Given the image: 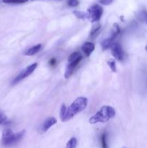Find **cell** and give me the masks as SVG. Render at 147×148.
Segmentation results:
<instances>
[{"instance_id": "obj_13", "label": "cell", "mask_w": 147, "mask_h": 148, "mask_svg": "<svg viewBox=\"0 0 147 148\" xmlns=\"http://www.w3.org/2000/svg\"><path fill=\"white\" fill-rule=\"evenodd\" d=\"M76 144H77L76 139L75 137H72L69 140V142L66 144V148H76Z\"/></svg>"}, {"instance_id": "obj_5", "label": "cell", "mask_w": 147, "mask_h": 148, "mask_svg": "<svg viewBox=\"0 0 147 148\" xmlns=\"http://www.w3.org/2000/svg\"><path fill=\"white\" fill-rule=\"evenodd\" d=\"M37 63H34L33 64L30 65L27 67H26L24 70L22 71L16 78H14V79L13 80L12 82V85H14V84H17V82H19L20 81H21L22 79H23L24 78L30 76L32 73L35 71V69L37 68Z\"/></svg>"}, {"instance_id": "obj_21", "label": "cell", "mask_w": 147, "mask_h": 148, "mask_svg": "<svg viewBox=\"0 0 147 148\" xmlns=\"http://www.w3.org/2000/svg\"><path fill=\"white\" fill-rule=\"evenodd\" d=\"M66 106L63 104V105H62L61 108V112H60V118L61 119L62 118H63V116H64L65 113H66Z\"/></svg>"}, {"instance_id": "obj_20", "label": "cell", "mask_w": 147, "mask_h": 148, "mask_svg": "<svg viewBox=\"0 0 147 148\" xmlns=\"http://www.w3.org/2000/svg\"><path fill=\"white\" fill-rule=\"evenodd\" d=\"M7 118L5 114H4L3 113H0V125L4 124L7 121Z\"/></svg>"}, {"instance_id": "obj_8", "label": "cell", "mask_w": 147, "mask_h": 148, "mask_svg": "<svg viewBox=\"0 0 147 148\" xmlns=\"http://www.w3.org/2000/svg\"><path fill=\"white\" fill-rule=\"evenodd\" d=\"M82 56H80V57L78 58V59H76V60L69 62V64H68L67 66H66V72H65V74H64V77L66 79H68V78L72 75L75 67L79 64V63L80 62V61L82 60Z\"/></svg>"}, {"instance_id": "obj_19", "label": "cell", "mask_w": 147, "mask_h": 148, "mask_svg": "<svg viewBox=\"0 0 147 148\" xmlns=\"http://www.w3.org/2000/svg\"><path fill=\"white\" fill-rule=\"evenodd\" d=\"M79 2L78 0H68V4L69 6L72 7H77L79 5Z\"/></svg>"}, {"instance_id": "obj_6", "label": "cell", "mask_w": 147, "mask_h": 148, "mask_svg": "<svg viewBox=\"0 0 147 148\" xmlns=\"http://www.w3.org/2000/svg\"><path fill=\"white\" fill-rule=\"evenodd\" d=\"M120 32V30L119 26L117 24H115L114 31L112 32L110 37L109 38L105 39V40H103V42L102 43V47L103 50H106L108 48H110V46H112V44L113 43L114 40H115V38H116V36L119 34Z\"/></svg>"}, {"instance_id": "obj_4", "label": "cell", "mask_w": 147, "mask_h": 148, "mask_svg": "<svg viewBox=\"0 0 147 148\" xmlns=\"http://www.w3.org/2000/svg\"><path fill=\"white\" fill-rule=\"evenodd\" d=\"M103 13V10L101 6L98 4H94L92 7L88 9V19L91 23L98 22L100 20L101 17Z\"/></svg>"}, {"instance_id": "obj_17", "label": "cell", "mask_w": 147, "mask_h": 148, "mask_svg": "<svg viewBox=\"0 0 147 148\" xmlns=\"http://www.w3.org/2000/svg\"><path fill=\"white\" fill-rule=\"evenodd\" d=\"M108 65H109V66L110 67L111 70H112L113 72H117L116 64H115V60L112 59H110L109 61H108Z\"/></svg>"}, {"instance_id": "obj_11", "label": "cell", "mask_w": 147, "mask_h": 148, "mask_svg": "<svg viewBox=\"0 0 147 148\" xmlns=\"http://www.w3.org/2000/svg\"><path fill=\"white\" fill-rule=\"evenodd\" d=\"M41 44L35 45V46L32 47L31 49L27 50V52L25 53V55H27V56H33V55H35V53H37V52H39V51L41 49Z\"/></svg>"}, {"instance_id": "obj_3", "label": "cell", "mask_w": 147, "mask_h": 148, "mask_svg": "<svg viewBox=\"0 0 147 148\" xmlns=\"http://www.w3.org/2000/svg\"><path fill=\"white\" fill-rule=\"evenodd\" d=\"M24 134V130L14 134L10 129H6L2 133V145L4 146H11L18 143Z\"/></svg>"}, {"instance_id": "obj_18", "label": "cell", "mask_w": 147, "mask_h": 148, "mask_svg": "<svg viewBox=\"0 0 147 148\" xmlns=\"http://www.w3.org/2000/svg\"><path fill=\"white\" fill-rule=\"evenodd\" d=\"M101 26L100 25H97L95 26V27H93V28H92V31H91V37L92 38H94L95 36H96L97 34L98 31L99 30V29H100Z\"/></svg>"}, {"instance_id": "obj_23", "label": "cell", "mask_w": 147, "mask_h": 148, "mask_svg": "<svg viewBox=\"0 0 147 148\" xmlns=\"http://www.w3.org/2000/svg\"><path fill=\"white\" fill-rule=\"evenodd\" d=\"M56 64V59H55V58H53V59H51L50 61H49V64H50V66H54Z\"/></svg>"}, {"instance_id": "obj_1", "label": "cell", "mask_w": 147, "mask_h": 148, "mask_svg": "<svg viewBox=\"0 0 147 148\" xmlns=\"http://www.w3.org/2000/svg\"><path fill=\"white\" fill-rule=\"evenodd\" d=\"M88 103V101L86 98L84 97H79V98H76L74 101L71 103L70 106L66 108V113H65L64 116L63 118L61 119V121L65 122L73 118L76 114L81 112L83 111L85 108L86 107Z\"/></svg>"}, {"instance_id": "obj_7", "label": "cell", "mask_w": 147, "mask_h": 148, "mask_svg": "<svg viewBox=\"0 0 147 148\" xmlns=\"http://www.w3.org/2000/svg\"><path fill=\"white\" fill-rule=\"evenodd\" d=\"M110 49L111 53H112V56L115 57V59H116L118 61L122 62L124 57H125V54H124L123 50L120 45L117 43H113L110 46Z\"/></svg>"}, {"instance_id": "obj_15", "label": "cell", "mask_w": 147, "mask_h": 148, "mask_svg": "<svg viewBox=\"0 0 147 148\" xmlns=\"http://www.w3.org/2000/svg\"><path fill=\"white\" fill-rule=\"evenodd\" d=\"M28 0H2L4 3L7 4H22V3L27 2Z\"/></svg>"}, {"instance_id": "obj_14", "label": "cell", "mask_w": 147, "mask_h": 148, "mask_svg": "<svg viewBox=\"0 0 147 148\" xmlns=\"http://www.w3.org/2000/svg\"><path fill=\"white\" fill-rule=\"evenodd\" d=\"M74 14L76 16V17L80 19H86L88 18L87 13H84L83 12L80 11H74Z\"/></svg>"}, {"instance_id": "obj_10", "label": "cell", "mask_w": 147, "mask_h": 148, "mask_svg": "<svg viewBox=\"0 0 147 148\" xmlns=\"http://www.w3.org/2000/svg\"><path fill=\"white\" fill-rule=\"evenodd\" d=\"M82 49L86 56H89L91 53L93 52V51L95 50V45L90 42H86L83 44Z\"/></svg>"}, {"instance_id": "obj_16", "label": "cell", "mask_w": 147, "mask_h": 148, "mask_svg": "<svg viewBox=\"0 0 147 148\" xmlns=\"http://www.w3.org/2000/svg\"><path fill=\"white\" fill-rule=\"evenodd\" d=\"M80 56H81L78 52H74L73 53H71V54L69 56V58H68V62H72V61L76 60V59H77L78 58H79Z\"/></svg>"}, {"instance_id": "obj_9", "label": "cell", "mask_w": 147, "mask_h": 148, "mask_svg": "<svg viewBox=\"0 0 147 148\" xmlns=\"http://www.w3.org/2000/svg\"><path fill=\"white\" fill-rule=\"evenodd\" d=\"M56 123H57V120H56V118H54V117H50V118L47 119L46 120V121L43 123V127H42V130L46 132H47L52 126L56 124Z\"/></svg>"}, {"instance_id": "obj_12", "label": "cell", "mask_w": 147, "mask_h": 148, "mask_svg": "<svg viewBox=\"0 0 147 148\" xmlns=\"http://www.w3.org/2000/svg\"><path fill=\"white\" fill-rule=\"evenodd\" d=\"M100 142H101V147L102 148H109L107 142V133L104 132L101 134L100 137Z\"/></svg>"}, {"instance_id": "obj_2", "label": "cell", "mask_w": 147, "mask_h": 148, "mask_svg": "<svg viewBox=\"0 0 147 148\" xmlns=\"http://www.w3.org/2000/svg\"><path fill=\"white\" fill-rule=\"evenodd\" d=\"M115 115V111L112 107L109 106H104L101 108L98 112L92 116L89 120L90 124H97V123H105L109 121L110 119L113 118Z\"/></svg>"}, {"instance_id": "obj_22", "label": "cell", "mask_w": 147, "mask_h": 148, "mask_svg": "<svg viewBox=\"0 0 147 148\" xmlns=\"http://www.w3.org/2000/svg\"><path fill=\"white\" fill-rule=\"evenodd\" d=\"M113 1V0H99L100 4H104V5H109Z\"/></svg>"}]
</instances>
